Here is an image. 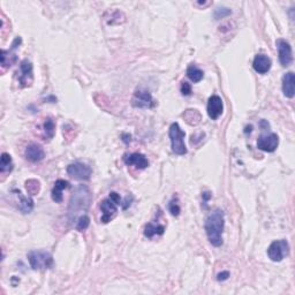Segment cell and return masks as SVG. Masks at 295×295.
<instances>
[{"mask_svg": "<svg viewBox=\"0 0 295 295\" xmlns=\"http://www.w3.org/2000/svg\"><path fill=\"white\" fill-rule=\"evenodd\" d=\"M92 195L90 189L85 184H80L74 190L70 196V201L68 205V220L69 223H74L78 220L80 213L85 212L90 207Z\"/></svg>", "mask_w": 295, "mask_h": 295, "instance_id": "obj_1", "label": "cell"}, {"mask_svg": "<svg viewBox=\"0 0 295 295\" xmlns=\"http://www.w3.org/2000/svg\"><path fill=\"white\" fill-rule=\"evenodd\" d=\"M225 227V214L220 209H216L209 214L205 221V233L209 241L214 247H220L223 245V232Z\"/></svg>", "mask_w": 295, "mask_h": 295, "instance_id": "obj_2", "label": "cell"}, {"mask_svg": "<svg viewBox=\"0 0 295 295\" xmlns=\"http://www.w3.org/2000/svg\"><path fill=\"white\" fill-rule=\"evenodd\" d=\"M28 261L33 270H49L53 266V257L46 250H33L28 254Z\"/></svg>", "mask_w": 295, "mask_h": 295, "instance_id": "obj_3", "label": "cell"}, {"mask_svg": "<svg viewBox=\"0 0 295 295\" xmlns=\"http://www.w3.org/2000/svg\"><path fill=\"white\" fill-rule=\"evenodd\" d=\"M168 135H170L172 151L180 156L186 155L187 148L186 144H184V136H186V134H184V131L180 128L178 122H173V124L170 126Z\"/></svg>", "mask_w": 295, "mask_h": 295, "instance_id": "obj_4", "label": "cell"}, {"mask_svg": "<svg viewBox=\"0 0 295 295\" xmlns=\"http://www.w3.org/2000/svg\"><path fill=\"white\" fill-rule=\"evenodd\" d=\"M290 254V245L286 240L273 241L267 249V256L273 262H281Z\"/></svg>", "mask_w": 295, "mask_h": 295, "instance_id": "obj_5", "label": "cell"}, {"mask_svg": "<svg viewBox=\"0 0 295 295\" xmlns=\"http://www.w3.org/2000/svg\"><path fill=\"white\" fill-rule=\"evenodd\" d=\"M67 173L76 180H88L90 179L92 170L89 165L76 162L67 166Z\"/></svg>", "mask_w": 295, "mask_h": 295, "instance_id": "obj_6", "label": "cell"}, {"mask_svg": "<svg viewBox=\"0 0 295 295\" xmlns=\"http://www.w3.org/2000/svg\"><path fill=\"white\" fill-rule=\"evenodd\" d=\"M277 49H278L279 61H280L281 66L287 67L290 66L293 61V53H292V46L285 39H277L276 42Z\"/></svg>", "mask_w": 295, "mask_h": 295, "instance_id": "obj_7", "label": "cell"}, {"mask_svg": "<svg viewBox=\"0 0 295 295\" xmlns=\"http://www.w3.org/2000/svg\"><path fill=\"white\" fill-rule=\"evenodd\" d=\"M33 82V64L28 60H23L20 65V73H18V83L22 88L32 87Z\"/></svg>", "mask_w": 295, "mask_h": 295, "instance_id": "obj_8", "label": "cell"}, {"mask_svg": "<svg viewBox=\"0 0 295 295\" xmlns=\"http://www.w3.org/2000/svg\"><path fill=\"white\" fill-rule=\"evenodd\" d=\"M21 43H22V39H21V37L18 36L14 39L13 43H12V46L9 50L1 51V66L4 67V68H8V67H11L12 65L16 63L17 57L16 53H15V50L20 46Z\"/></svg>", "mask_w": 295, "mask_h": 295, "instance_id": "obj_9", "label": "cell"}, {"mask_svg": "<svg viewBox=\"0 0 295 295\" xmlns=\"http://www.w3.org/2000/svg\"><path fill=\"white\" fill-rule=\"evenodd\" d=\"M279 137L275 133L261 135L257 140V148L262 151L273 152L278 148Z\"/></svg>", "mask_w": 295, "mask_h": 295, "instance_id": "obj_10", "label": "cell"}, {"mask_svg": "<svg viewBox=\"0 0 295 295\" xmlns=\"http://www.w3.org/2000/svg\"><path fill=\"white\" fill-rule=\"evenodd\" d=\"M131 104L134 107H140V109H149L153 106V99L151 94L147 90L138 89L135 91Z\"/></svg>", "mask_w": 295, "mask_h": 295, "instance_id": "obj_11", "label": "cell"}, {"mask_svg": "<svg viewBox=\"0 0 295 295\" xmlns=\"http://www.w3.org/2000/svg\"><path fill=\"white\" fill-rule=\"evenodd\" d=\"M208 115L212 120H217L224 112L223 99L218 95H212L208 100Z\"/></svg>", "mask_w": 295, "mask_h": 295, "instance_id": "obj_12", "label": "cell"}, {"mask_svg": "<svg viewBox=\"0 0 295 295\" xmlns=\"http://www.w3.org/2000/svg\"><path fill=\"white\" fill-rule=\"evenodd\" d=\"M100 209H101V212H103L100 221L103 224H107L109 221H111L113 218H115L116 212H118V204H115V203L109 197L101 202Z\"/></svg>", "mask_w": 295, "mask_h": 295, "instance_id": "obj_13", "label": "cell"}, {"mask_svg": "<svg viewBox=\"0 0 295 295\" xmlns=\"http://www.w3.org/2000/svg\"><path fill=\"white\" fill-rule=\"evenodd\" d=\"M124 162L128 166H135V167L141 168V170H144V168H147L149 166V161L147 159V157L138 152L125 155Z\"/></svg>", "mask_w": 295, "mask_h": 295, "instance_id": "obj_14", "label": "cell"}, {"mask_svg": "<svg viewBox=\"0 0 295 295\" xmlns=\"http://www.w3.org/2000/svg\"><path fill=\"white\" fill-rule=\"evenodd\" d=\"M24 153H26V158L28 159V161H30L33 163L41 162L44 159V157H45L44 149H43L39 144H36V143L29 144V146L27 147L26 152Z\"/></svg>", "mask_w": 295, "mask_h": 295, "instance_id": "obj_15", "label": "cell"}, {"mask_svg": "<svg viewBox=\"0 0 295 295\" xmlns=\"http://www.w3.org/2000/svg\"><path fill=\"white\" fill-rule=\"evenodd\" d=\"M271 59L265 54H257L255 57L253 67L258 74H266L271 69Z\"/></svg>", "mask_w": 295, "mask_h": 295, "instance_id": "obj_16", "label": "cell"}, {"mask_svg": "<svg viewBox=\"0 0 295 295\" xmlns=\"http://www.w3.org/2000/svg\"><path fill=\"white\" fill-rule=\"evenodd\" d=\"M282 92L287 98H293L295 95V75L293 72L286 73L282 76Z\"/></svg>", "mask_w": 295, "mask_h": 295, "instance_id": "obj_17", "label": "cell"}, {"mask_svg": "<svg viewBox=\"0 0 295 295\" xmlns=\"http://www.w3.org/2000/svg\"><path fill=\"white\" fill-rule=\"evenodd\" d=\"M67 188H69L68 181L63 180V179H59V180L55 181L54 187H53V189H52V194H51L52 199H53L55 203L63 202V192Z\"/></svg>", "mask_w": 295, "mask_h": 295, "instance_id": "obj_18", "label": "cell"}, {"mask_svg": "<svg viewBox=\"0 0 295 295\" xmlns=\"http://www.w3.org/2000/svg\"><path fill=\"white\" fill-rule=\"evenodd\" d=\"M14 193L16 194L18 199H20V201H18V209H20L21 212H22V213H30L33 209V198L23 196L20 190H14Z\"/></svg>", "mask_w": 295, "mask_h": 295, "instance_id": "obj_19", "label": "cell"}, {"mask_svg": "<svg viewBox=\"0 0 295 295\" xmlns=\"http://www.w3.org/2000/svg\"><path fill=\"white\" fill-rule=\"evenodd\" d=\"M164 232H165V227L161 225V224L149 223L147 224L146 227H144V236L148 239H151L155 235L164 234Z\"/></svg>", "mask_w": 295, "mask_h": 295, "instance_id": "obj_20", "label": "cell"}, {"mask_svg": "<svg viewBox=\"0 0 295 295\" xmlns=\"http://www.w3.org/2000/svg\"><path fill=\"white\" fill-rule=\"evenodd\" d=\"M184 121L190 126H197L202 120L201 113L198 112L197 110L195 109H188L184 111V113L182 115Z\"/></svg>", "mask_w": 295, "mask_h": 295, "instance_id": "obj_21", "label": "cell"}, {"mask_svg": "<svg viewBox=\"0 0 295 295\" xmlns=\"http://www.w3.org/2000/svg\"><path fill=\"white\" fill-rule=\"evenodd\" d=\"M187 76H188L190 81H193L194 83H198L204 78V73L197 66H195V65H190L188 68H187Z\"/></svg>", "mask_w": 295, "mask_h": 295, "instance_id": "obj_22", "label": "cell"}, {"mask_svg": "<svg viewBox=\"0 0 295 295\" xmlns=\"http://www.w3.org/2000/svg\"><path fill=\"white\" fill-rule=\"evenodd\" d=\"M13 170V161L12 157L8 153L4 152L1 155V161H0V172L5 173V172H11Z\"/></svg>", "mask_w": 295, "mask_h": 295, "instance_id": "obj_23", "label": "cell"}, {"mask_svg": "<svg viewBox=\"0 0 295 295\" xmlns=\"http://www.w3.org/2000/svg\"><path fill=\"white\" fill-rule=\"evenodd\" d=\"M44 133H45V137L48 138V140H51V138L54 136L55 125H54V121L51 118H46L45 119ZM46 138H45V140H46Z\"/></svg>", "mask_w": 295, "mask_h": 295, "instance_id": "obj_24", "label": "cell"}, {"mask_svg": "<svg viewBox=\"0 0 295 295\" xmlns=\"http://www.w3.org/2000/svg\"><path fill=\"white\" fill-rule=\"evenodd\" d=\"M26 188L28 194L30 195H37L41 190V183H39L38 180L36 179H30L26 181Z\"/></svg>", "mask_w": 295, "mask_h": 295, "instance_id": "obj_25", "label": "cell"}, {"mask_svg": "<svg viewBox=\"0 0 295 295\" xmlns=\"http://www.w3.org/2000/svg\"><path fill=\"white\" fill-rule=\"evenodd\" d=\"M89 225H90V218H89L87 214H82L76 220V229L82 232V230L87 229Z\"/></svg>", "mask_w": 295, "mask_h": 295, "instance_id": "obj_26", "label": "cell"}, {"mask_svg": "<svg viewBox=\"0 0 295 295\" xmlns=\"http://www.w3.org/2000/svg\"><path fill=\"white\" fill-rule=\"evenodd\" d=\"M232 14V11L227 7H218L216 11H214V20H220V18H224L229 15Z\"/></svg>", "mask_w": 295, "mask_h": 295, "instance_id": "obj_27", "label": "cell"}, {"mask_svg": "<svg viewBox=\"0 0 295 295\" xmlns=\"http://www.w3.org/2000/svg\"><path fill=\"white\" fill-rule=\"evenodd\" d=\"M168 210H170L171 214L174 217H178L180 214V207L179 204H178L177 201H174V199H172V201L168 203Z\"/></svg>", "mask_w": 295, "mask_h": 295, "instance_id": "obj_28", "label": "cell"}, {"mask_svg": "<svg viewBox=\"0 0 295 295\" xmlns=\"http://www.w3.org/2000/svg\"><path fill=\"white\" fill-rule=\"evenodd\" d=\"M181 92H182L183 96H189L192 94V85L188 82L183 81L181 83Z\"/></svg>", "mask_w": 295, "mask_h": 295, "instance_id": "obj_29", "label": "cell"}, {"mask_svg": "<svg viewBox=\"0 0 295 295\" xmlns=\"http://www.w3.org/2000/svg\"><path fill=\"white\" fill-rule=\"evenodd\" d=\"M110 198L112 199L113 202L115 203V204H118V205H120V204H122V201H121V198H120V196H119V194H116L115 192H112V193H110Z\"/></svg>", "mask_w": 295, "mask_h": 295, "instance_id": "obj_30", "label": "cell"}, {"mask_svg": "<svg viewBox=\"0 0 295 295\" xmlns=\"http://www.w3.org/2000/svg\"><path fill=\"white\" fill-rule=\"evenodd\" d=\"M229 277V271H224V272H220L219 275L217 276V279L219 281H224V280H227Z\"/></svg>", "mask_w": 295, "mask_h": 295, "instance_id": "obj_31", "label": "cell"}, {"mask_svg": "<svg viewBox=\"0 0 295 295\" xmlns=\"http://www.w3.org/2000/svg\"><path fill=\"white\" fill-rule=\"evenodd\" d=\"M202 197H203V201H204V203H207L209 199L211 198V194L210 193H203V195H202Z\"/></svg>", "mask_w": 295, "mask_h": 295, "instance_id": "obj_32", "label": "cell"}]
</instances>
